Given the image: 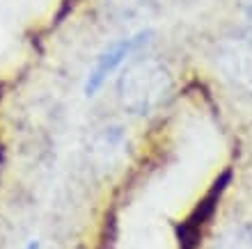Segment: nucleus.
<instances>
[{"label":"nucleus","mask_w":252,"mask_h":249,"mask_svg":"<svg viewBox=\"0 0 252 249\" xmlns=\"http://www.w3.org/2000/svg\"><path fill=\"white\" fill-rule=\"evenodd\" d=\"M172 92V76L156 57L131 59L117 80V99L133 114H152Z\"/></svg>","instance_id":"nucleus-1"},{"label":"nucleus","mask_w":252,"mask_h":249,"mask_svg":"<svg viewBox=\"0 0 252 249\" xmlns=\"http://www.w3.org/2000/svg\"><path fill=\"white\" fill-rule=\"evenodd\" d=\"M232 178H234V171L229 169V167H227L225 171H220L218 178H216V181L209 185V190L204 192V197L192 206V210L181 222L174 224V236H177L179 249H197L199 247L202 236H204L206 226L211 224L213 215L218 213L220 201L225 197Z\"/></svg>","instance_id":"nucleus-2"},{"label":"nucleus","mask_w":252,"mask_h":249,"mask_svg":"<svg viewBox=\"0 0 252 249\" xmlns=\"http://www.w3.org/2000/svg\"><path fill=\"white\" fill-rule=\"evenodd\" d=\"M218 69L239 92L252 96V32H234L220 41Z\"/></svg>","instance_id":"nucleus-3"},{"label":"nucleus","mask_w":252,"mask_h":249,"mask_svg":"<svg viewBox=\"0 0 252 249\" xmlns=\"http://www.w3.org/2000/svg\"><path fill=\"white\" fill-rule=\"evenodd\" d=\"M149 37H152L149 30L147 32H138V34H133V37L115 41V44H110L106 51L101 53L99 57H96V62H94L92 71L87 73V83H85L87 96H94V94L99 92L101 87L106 85V80L110 78V73L115 69H120L124 62H128L133 53H138L149 41Z\"/></svg>","instance_id":"nucleus-4"},{"label":"nucleus","mask_w":252,"mask_h":249,"mask_svg":"<svg viewBox=\"0 0 252 249\" xmlns=\"http://www.w3.org/2000/svg\"><path fill=\"white\" fill-rule=\"evenodd\" d=\"M218 249H252V229L250 226H236L227 231Z\"/></svg>","instance_id":"nucleus-5"},{"label":"nucleus","mask_w":252,"mask_h":249,"mask_svg":"<svg viewBox=\"0 0 252 249\" xmlns=\"http://www.w3.org/2000/svg\"><path fill=\"white\" fill-rule=\"evenodd\" d=\"M149 0H106L108 12L117 16V19H131L135 14H140L145 9V5Z\"/></svg>","instance_id":"nucleus-6"},{"label":"nucleus","mask_w":252,"mask_h":249,"mask_svg":"<svg viewBox=\"0 0 252 249\" xmlns=\"http://www.w3.org/2000/svg\"><path fill=\"white\" fill-rule=\"evenodd\" d=\"M117 245V217L110 213L106 215V222H103V229H101L99 236V247L96 249H115Z\"/></svg>","instance_id":"nucleus-7"},{"label":"nucleus","mask_w":252,"mask_h":249,"mask_svg":"<svg viewBox=\"0 0 252 249\" xmlns=\"http://www.w3.org/2000/svg\"><path fill=\"white\" fill-rule=\"evenodd\" d=\"M26 249H41V245L37 243V240H30V243L26 245Z\"/></svg>","instance_id":"nucleus-8"}]
</instances>
